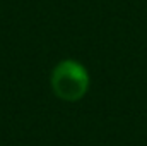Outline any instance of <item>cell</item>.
<instances>
[{
    "instance_id": "cell-1",
    "label": "cell",
    "mask_w": 147,
    "mask_h": 146,
    "mask_svg": "<svg viewBox=\"0 0 147 146\" xmlns=\"http://www.w3.org/2000/svg\"><path fill=\"white\" fill-rule=\"evenodd\" d=\"M89 88V74L75 60H62L51 72V89L65 102L80 100Z\"/></svg>"
}]
</instances>
